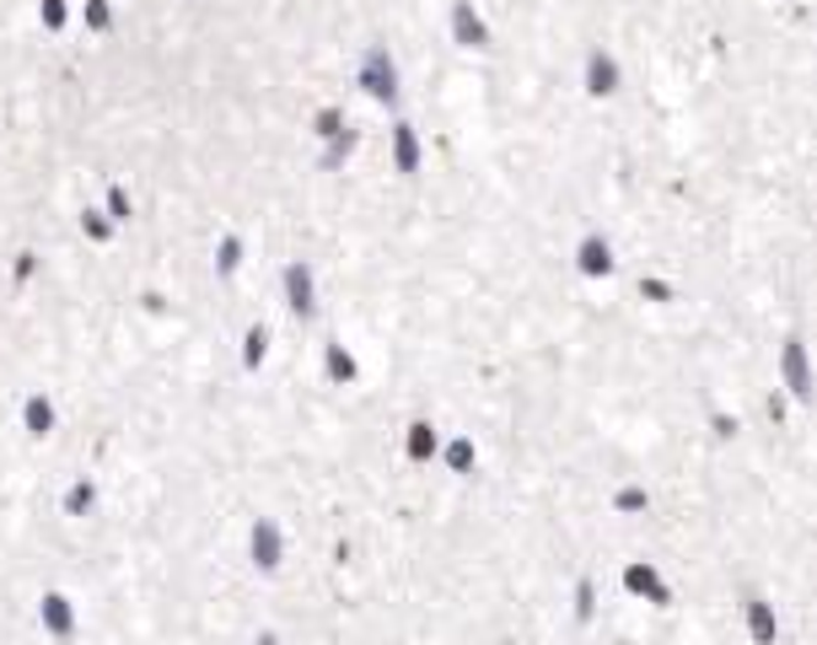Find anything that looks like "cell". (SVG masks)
Segmentation results:
<instances>
[{
  "instance_id": "1",
  "label": "cell",
  "mask_w": 817,
  "mask_h": 645,
  "mask_svg": "<svg viewBox=\"0 0 817 645\" xmlns=\"http://www.w3.org/2000/svg\"><path fill=\"white\" fill-rule=\"evenodd\" d=\"M38 624H44L49 641H75V608H70L65 591H49V597L38 602Z\"/></svg>"
},
{
  "instance_id": "2",
  "label": "cell",
  "mask_w": 817,
  "mask_h": 645,
  "mask_svg": "<svg viewBox=\"0 0 817 645\" xmlns=\"http://www.w3.org/2000/svg\"><path fill=\"white\" fill-rule=\"evenodd\" d=\"M743 613H748V635H754V645H780V619H774V608H769L758 591L743 597Z\"/></svg>"
},
{
  "instance_id": "3",
  "label": "cell",
  "mask_w": 817,
  "mask_h": 645,
  "mask_svg": "<svg viewBox=\"0 0 817 645\" xmlns=\"http://www.w3.org/2000/svg\"><path fill=\"white\" fill-rule=\"evenodd\" d=\"M625 586L634 591V597H651L656 608H673V591H667V580L656 576L651 565H629V571H625Z\"/></svg>"
},
{
  "instance_id": "4",
  "label": "cell",
  "mask_w": 817,
  "mask_h": 645,
  "mask_svg": "<svg viewBox=\"0 0 817 645\" xmlns=\"http://www.w3.org/2000/svg\"><path fill=\"white\" fill-rule=\"evenodd\" d=\"M253 565H258V571H275V565H280V532H275V521H258V527H253Z\"/></svg>"
},
{
  "instance_id": "5",
  "label": "cell",
  "mask_w": 817,
  "mask_h": 645,
  "mask_svg": "<svg viewBox=\"0 0 817 645\" xmlns=\"http://www.w3.org/2000/svg\"><path fill=\"white\" fill-rule=\"evenodd\" d=\"M285 285H291V307L307 318V313H313V280H307V269L291 263V269H285Z\"/></svg>"
},
{
  "instance_id": "6",
  "label": "cell",
  "mask_w": 817,
  "mask_h": 645,
  "mask_svg": "<svg viewBox=\"0 0 817 645\" xmlns=\"http://www.w3.org/2000/svg\"><path fill=\"white\" fill-rule=\"evenodd\" d=\"M581 269H586V274H608V269H614V258H608V243L586 237V243H581Z\"/></svg>"
},
{
  "instance_id": "7",
  "label": "cell",
  "mask_w": 817,
  "mask_h": 645,
  "mask_svg": "<svg viewBox=\"0 0 817 645\" xmlns=\"http://www.w3.org/2000/svg\"><path fill=\"white\" fill-rule=\"evenodd\" d=\"M592 608H597V591H592V580H581V586H575V619L592 624Z\"/></svg>"
},
{
  "instance_id": "8",
  "label": "cell",
  "mask_w": 817,
  "mask_h": 645,
  "mask_svg": "<svg viewBox=\"0 0 817 645\" xmlns=\"http://www.w3.org/2000/svg\"><path fill=\"white\" fill-rule=\"evenodd\" d=\"M431 447H436L431 425H415V436H409V457H431Z\"/></svg>"
},
{
  "instance_id": "9",
  "label": "cell",
  "mask_w": 817,
  "mask_h": 645,
  "mask_svg": "<svg viewBox=\"0 0 817 645\" xmlns=\"http://www.w3.org/2000/svg\"><path fill=\"white\" fill-rule=\"evenodd\" d=\"M27 425H33V436H44V431H49V403H44V398H33V403H27Z\"/></svg>"
},
{
  "instance_id": "10",
  "label": "cell",
  "mask_w": 817,
  "mask_h": 645,
  "mask_svg": "<svg viewBox=\"0 0 817 645\" xmlns=\"http://www.w3.org/2000/svg\"><path fill=\"white\" fill-rule=\"evenodd\" d=\"M328 372H334V377H355V366H350V355H345L339 344L328 350Z\"/></svg>"
},
{
  "instance_id": "11",
  "label": "cell",
  "mask_w": 817,
  "mask_h": 645,
  "mask_svg": "<svg viewBox=\"0 0 817 645\" xmlns=\"http://www.w3.org/2000/svg\"><path fill=\"white\" fill-rule=\"evenodd\" d=\"M86 506H92V484H75L70 490V512H86Z\"/></svg>"
},
{
  "instance_id": "12",
  "label": "cell",
  "mask_w": 817,
  "mask_h": 645,
  "mask_svg": "<svg viewBox=\"0 0 817 645\" xmlns=\"http://www.w3.org/2000/svg\"><path fill=\"white\" fill-rule=\"evenodd\" d=\"M258 355H264V328H253L248 333V366L258 361Z\"/></svg>"
},
{
  "instance_id": "13",
  "label": "cell",
  "mask_w": 817,
  "mask_h": 645,
  "mask_svg": "<svg viewBox=\"0 0 817 645\" xmlns=\"http://www.w3.org/2000/svg\"><path fill=\"white\" fill-rule=\"evenodd\" d=\"M619 506H625V512H640V506H645V495H640V490H625V495H619Z\"/></svg>"
},
{
  "instance_id": "14",
  "label": "cell",
  "mask_w": 817,
  "mask_h": 645,
  "mask_svg": "<svg viewBox=\"0 0 817 645\" xmlns=\"http://www.w3.org/2000/svg\"><path fill=\"white\" fill-rule=\"evenodd\" d=\"M253 645H280V635H269V630H264V635H258Z\"/></svg>"
}]
</instances>
